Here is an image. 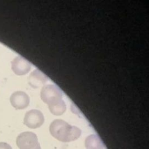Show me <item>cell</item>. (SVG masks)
Here are the masks:
<instances>
[{
    "mask_svg": "<svg viewBox=\"0 0 149 149\" xmlns=\"http://www.w3.org/2000/svg\"><path fill=\"white\" fill-rule=\"evenodd\" d=\"M41 100L48 105L50 112L55 115H62L66 106L62 99V92L54 84L44 85L41 90Z\"/></svg>",
    "mask_w": 149,
    "mask_h": 149,
    "instance_id": "6da1fadb",
    "label": "cell"
},
{
    "mask_svg": "<svg viewBox=\"0 0 149 149\" xmlns=\"http://www.w3.org/2000/svg\"><path fill=\"white\" fill-rule=\"evenodd\" d=\"M51 134L62 142H70L77 140L81 135V130L69 125L62 119H55L49 125Z\"/></svg>",
    "mask_w": 149,
    "mask_h": 149,
    "instance_id": "7a4b0ae2",
    "label": "cell"
},
{
    "mask_svg": "<svg viewBox=\"0 0 149 149\" xmlns=\"http://www.w3.org/2000/svg\"><path fill=\"white\" fill-rule=\"evenodd\" d=\"M16 143L19 149H41L37 135L31 132H24L19 134Z\"/></svg>",
    "mask_w": 149,
    "mask_h": 149,
    "instance_id": "3957f363",
    "label": "cell"
},
{
    "mask_svg": "<svg viewBox=\"0 0 149 149\" xmlns=\"http://www.w3.org/2000/svg\"><path fill=\"white\" fill-rule=\"evenodd\" d=\"M44 122L43 113L38 109H31L24 115V124L29 128L36 129L40 127Z\"/></svg>",
    "mask_w": 149,
    "mask_h": 149,
    "instance_id": "277c9868",
    "label": "cell"
},
{
    "mask_svg": "<svg viewBox=\"0 0 149 149\" xmlns=\"http://www.w3.org/2000/svg\"><path fill=\"white\" fill-rule=\"evenodd\" d=\"M11 68L16 74L24 75L30 71L31 63L23 56H17L11 62Z\"/></svg>",
    "mask_w": 149,
    "mask_h": 149,
    "instance_id": "5b68a950",
    "label": "cell"
},
{
    "mask_svg": "<svg viewBox=\"0 0 149 149\" xmlns=\"http://www.w3.org/2000/svg\"><path fill=\"white\" fill-rule=\"evenodd\" d=\"M10 102L15 109H23L29 105L30 98L26 93L22 91H17L10 95Z\"/></svg>",
    "mask_w": 149,
    "mask_h": 149,
    "instance_id": "8992f818",
    "label": "cell"
},
{
    "mask_svg": "<svg viewBox=\"0 0 149 149\" xmlns=\"http://www.w3.org/2000/svg\"><path fill=\"white\" fill-rule=\"evenodd\" d=\"M47 80V76L39 69H35L30 73L28 77L29 85L34 88L44 85Z\"/></svg>",
    "mask_w": 149,
    "mask_h": 149,
    "instance_id": "52a82bcc",
    "label": "cell"
},
{
    "mask_svg": "<svg viewBox=\"0 0 149 149\" xmlns=\"http://www.w3.org/2000/svg\"><path fill=\"white\" fill-rule=\"evenodd\" d=\"M86 149H103L104 144L101 139L95 134H90L85 139Z\"/></svg>",
    "mask_w": 149,
    "mask_h": 149,
    "instance_id": "ba28073f",
    "label": "cell"
},
{
    "mask_svg": "<svg viewBox=\"0 0 149 149\" xmlns=\"http://www.w3.org/2000/svg\"><path fill=\"white\" fill-rule=\"evenodd\" d=\"M0 149H12V147L5 142H0Z\"/></svg>",
    "mask_w": 149,
    "mask_h": 149,
    "instance_id": "9c48e42d",
    "label": "cell"
}]
</instances>
